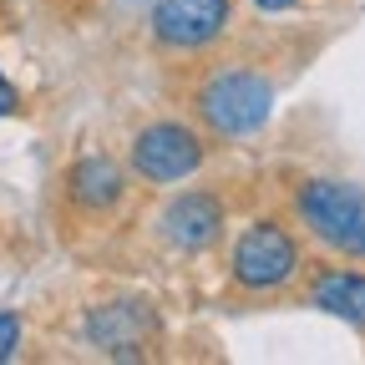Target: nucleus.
<instances>
[{
    "instance_id": "obj_10",
    "label": "nucleus",
    "mask_w": 365,
    "mask_h": 365,
    "mask_svg": "<svg viewBox=\"0 0 365 365\" xmlns=\"http://www.w3.org/2000/svg\"><path fill=\"white\" fill-rule=\"evenodd\" d=\"M21 340H26V319L16 309H0V360H11L21 350Z\"/></svg>"
},
{
    "instance_id": "obj_8",
    "label": "nucleus",
    "mask_w": 365,
    "mask_h": 365,
    "mask_svg": "<svg viewBox=\"0 0 365 365\" xmlns=\"http://www.w3.org/2000/svg\"><path fill=\"white\" fill-rule=\"evenodd\" d=\"M132 198V168H122L107 153H81L66 168V203L86 223H112Z\"/></svg>"
},
{
    "instance_id": "obj_11",
    "label": "nucleus",
    "mask_w": 365,
    "mask_h": 365,
    "mask_svg": "<svg viewBox=\"0 0 365 365\" xmlns=\"http://www.w3.org/2000/svg\"><path fill=\"white\" fill-rule=\"evenodd\" d=\"M0 117H21V91L6 81V71H0Z\"/></svg>"
},
{
    "instance_id": "obj_1",
    "label": "nucleus",
    "mask_w": 365,
    "mask_h": 365,
    "mask_svg": "<svg viewBox=\"0 0 365 365\" xmlns=\"http://www.w3.org/2000/svg\"><path fill=\"white\" fill-rule=\"evenodd\" d=\"M223 279L239 299H274L304 279V244L279 218H249L223 259Z\"/></svg>"
},
{
    "instance_id": "obj_7",
    "label": "nucleus",
    "mask_w": 365,
    "mask_h": 365,
    "mask_svg": "<svg viewBox=\"0 0 365 365\" xmlns=\"http://www.w3.org/2000/svg\"><path fill=\"white\" fill-rule=\"evenodd\" d=\"M223 234H228V203L213 188H182L158 213V239L173 254H188V259L208 254Z\"/></svg>"
},
{
    "instance_id": "obj_5",
    "label": "nucleus",
    "mask_w": 365,
    "mask_h": 365,
    "mask_svg": "<svg viewBox=\"0 0 365 365\" xmlns=\"http://www.w3.org/2000/svg\"><path fill=\"white\" fill-rule=\"evenodd\" d=\"M163 335V319H158V304L137 299V294H117V299H102L81 314V340L107 355V360H148L158 355Z\"/></svg>"
},
{
    "instance_id": "obj_3",
    "label": "nucleus",
    "mask_w": 365,
    "mask_h": 365,
    "mask_svg": "<svg viewBox=\"0 0 365 365\" xmlns=\"http://www.w3.org/2000/svg\"><path fill=\"white\" fill-rule=\"evenodd\" d=\"M289 213L304 234L350 264H365V193L340 178H299Z\"/></svg>"
},
{
    "instance_id": "obj_9",
    "label": "nucleus",
    "mask_w": 365,
    "mask_h": 365,
    "mask_svg": "<svg viewBox=\"0 0 365 365\" xmlns=\"http://www.w3.org/2000/svg\"><path fill=\"white\" fill-rule=\"evenodd\" d=\"M304 299L365 335V274L360 269H314L304 284Z\"/></svg>"
},
{
    "instance_id": "obj_12",
    "label": "nucleus",
    "mask_w": 365,
    "mask_h": 365,
    "mask_svg": "<svg viewBox=\"0 0 365 365\" xmlns=\"http://www.w3.org/2000/svg\"><path fill=\"white\" fill-rule=\"evenodd\" d=\"M299 0H254V11L259 16H284V11H294Z\"/></svg>"
},
{
    "instance_id": "obj_6",
    "label": "nucleus",
    "mask_w": 365,
    "mask_h": 365,
    "mask_svg": "<svg viewBox=\"0 0 365 365\" xmlns=\"http://www.w3.org/2000/svg\"><path fill=\"white\" fill-rule=\"evenodd\" d=\"M234 0H158L153 6V46L163 56H203L228 36Z\"/></svg>"
},
{
    "instance_id": "obj_4",
    "label": "nucleus",
    "mask_w": 365,
    "mask_h": 365,
    "mask_svg": "<svg viewBox=\"0 0 365 365\" xmlns=\"http://www.w3.org/2000/svg\"><path fill=\"white\" fill-rule=\"evenodd\" d=\"M208 143L213 137L193 122L178 117H153L132 132L127 143V168L143 188H173V182H188L203 163H208Z\"/></svg>"
},
{
    "instance_id": "obj_2",
    "label": "nucleus",
    "mask_w": 365,
    "mask_h": 365,
    "mask_svg": "<svg viewBox=\"0 0 365 365\" xmlns=\"http://www.w3.org/2000/svg\"><path fill=\"white\" fill-rule=\"evenodd\" d=\"M269 107H274V76L254 61H218L193 91V117L213 143L254 137L269 122Z\"/></svg>"
}]
</instances>
